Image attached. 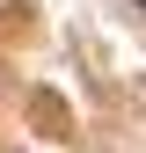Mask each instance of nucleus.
Wrapping results in <instances>:
<instances>
[{
	"instance_id": "f257e3e1",
	"label": "nucleus",
	"mask_w": 146,
	"mask_h": 153,
	"mask_svg": "<svg viewBox=\"0 0 146 153\" xmlns=\"http://www.w3.org/2000/svg\"><path fill=\"white\" fill-rule=\"evenodd\" d=\"M139 7H146V0H139Z\"/></svg>"
}]
</instances>
